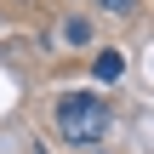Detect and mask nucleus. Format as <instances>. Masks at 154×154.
<instances>
[{"label":"nucleus","mask_w":154,"mask_h":154,"mask_svg":"<svg viewBox=\"0 0 154 154\" xmlns=\"http://www.w3.org/2000/svg\"><path fill=\"white\" fill-rule=\"evenodd\" d=\"M109 131V109H103V97L97 91H69L63 103H57V137L63 143H97Z\"/></svg>","instance_id":"f257e3e1"},{"label":"nucleus","mask_w":154,"mask_h":154,"mask_svg":"<svg viewBox=\"0 0 154 154\" xmlns=\"http://www.w3.org/2000/svg\"><path fill=\"white\" fill-rule=\"evenodd\" d=\"M120 69H126L120 51H97V80H120Z\"/></svg>","instance_id":"f03ea898"},{"label":"nucleus","mask_w":154,"mask_h":154,"mask_svg":"<svg viewBox=\"0 0 154 154\" xmlns=\"http://www.w3.org/2000/svg\"><path fill=\"white\" fill-rule=\"evenodd\" d=\"M63 40H69V46H86V40H91V29H86L80 17H69V23H63Z\"/></svg>","instance_id":"7ed1b4c3"},{"label":"nucleus","mask_w":154,"mask_h":154,"mask_svg":"<svg viewBox=\"0 0 154 154\" xmlns=\"http://www.w3.org/2000/svg\"><path fill=\"white\" fill-rule=\"evenodd\" d=\"M103 6H109V11H131V0H103Z\"/></svg>","instance_id":"20e7f679"}]
</instances>
